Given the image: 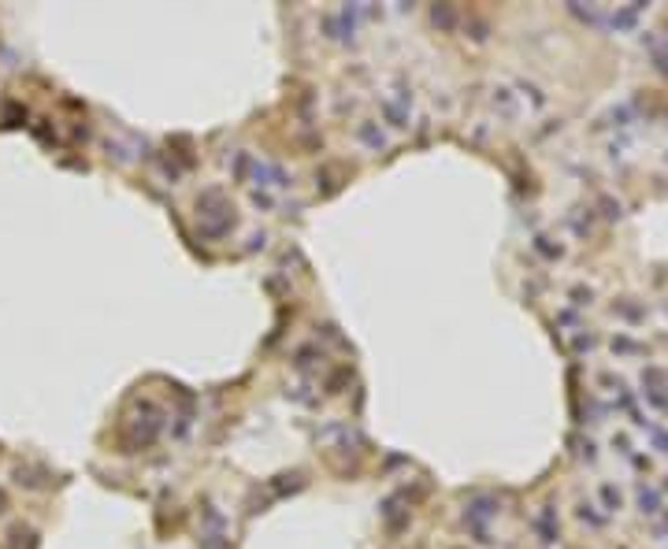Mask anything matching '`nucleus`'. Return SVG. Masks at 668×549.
<instances>
[{"instance_id":"obj_1","label":"nucleus","mask_w":668,"mask_h":549,"mask_svg":"<svg viewBox=\"0 0 668 549\" xmlns=\"http://www.w3.org/2000/svg\"><path fill=\"white\" fill-rule=\"evenodd\" d=\"M0 512H4V493H0Z\"/></svg>"}]
</instances>
